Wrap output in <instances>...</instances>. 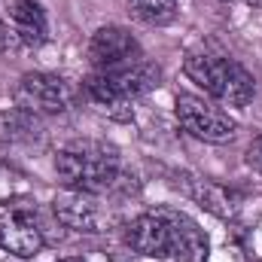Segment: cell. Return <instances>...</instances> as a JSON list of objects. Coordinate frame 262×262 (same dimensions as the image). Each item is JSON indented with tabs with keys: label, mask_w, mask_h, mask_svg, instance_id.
<instances>
[{
	"label": "cell",
	"mask_w": 262,
	"mask_h": 262,
	"mask_svg": "<svg viewBox=\"0 0 262 262\" xmlns=\"http://www.w3.org/2000/svg\"><path fill=\"white\" fill-rule=\"evenodd\" d=\"M177 119L192 137L204 143H229L238 134V122L229 113L198 95H177Z\"/></svg>",
	"instance_id": "cell-5"
},
{
	"label": "cell",
	"mask_w": 262,
	"mask_h": 262,
	"mask_svg": "<svg viewBox=\"0 0 262 262\" xmlns=\"http://www.w3.org/2000/svg\"><path fill=\"white\" fill-rule=\"evenodd\" d=\"M165 223H168V259L171 262H207L210 244L204 229L183 210L174 207H159Z\"/></svg>",
	"instance_id": "cell-6"
},
{
	"label": "cell",
	"mask_w": 262,
	"mask_h": 262,
	"mask_svg": "<svg viewBox=\"0 0 262 262\" xmlns=\"http://www.w3.org/2000/svg\"><path fill=\"white\" fill-rule=\"evenodd\" d=\"M247 3H253V6H262V0H247Z\"/></svg>",
	"instance_id": "cell-16"
},
{
	"label": "cell",
	"mask_w": 262,
	"mask_h": 262,
	"mask_svg": "<svg viewBox=\"0 0 262 262\" xmlns=\"http://www.w3.org/2000/svg\"><path fill=\"white\" fill-rule=\"evenodd\" d=\"M61 262H82V259H61Z\"/></svg>",
	"instance_id": "cell-17"
},
{
	"label": "cell",
	"mask_w": 262,
	"mask_h": 262,
	"mask_svg": "<svg viewBox=\"0 0 262 262\" xmlns=\"http://www.w3.org/2000/svg\"><path fill=\"white\" fill-rule=\"evenodd\" d=\"M159 67L149 61H134V64H122V67H110V70H95L85 82L89 95L107 107V110H119L128 107L137 98H143L146 92H152L159 85Z\"/></svg>",
	"instance_id": "cell-3"
},
{
	"label": "cell",
	"mask_w": 262,
	"mask_h": 262,
	"mask_svg": "<svg viewBox=\"0 0 262 262\" xmlns=\"http://www.w3.org/2000/svg\"><path fill=\"white\" fill-rule=\"evenodd\" d=\"M76 101V89L55 73H25L15 85V104L28 113H67Z\"/></svg>",
	"instance_id": "cell-4"
},
{
	"label": "cell",
	"mask_w": 262,
	"mask_h": 262,
	"mask_svg": "<svg viewBox=\"0 0 262 262\" xmlns=\"http://www.w3.org/2000/svg\"><path fill=\"white\" fill-rule=\"evenodd\" d=\"M55 216L73 232H85V235L104 232V207L92 192L67 189L64 195L55 198Z\"/></svg>",
	"instance_id": "cell-8"
},
{
	"label": "cell",
	"mask_w": 262,
	"mask_h": 262,
	"mask_svg": "<svg viewBox=\"0 0 262 262\" xmlns=\"http://www.w3.org/2000/svg\"><path fill=\"white\" fill-rule=\"evenodd\" d=\"M186 76L201 85L210 98H216L220 104L229 107H247L256 95L253 76L247 73V67L238 64L235 58L226 55H210V52H192L186 58Z\"/></svg>",
	"instance_id": "cell-2"
},
{
	"label": "cell",
	"mask_w": 262,
	"mask_h": 262,
	"mask_svg": "<svg viewBox=\"0 0 262 262\" xmlns=\"http://www.w3.org/2000/svg\"><path fill=\"white\" fill-rule=\"evenodd\" d=\"M55 171L67 189L101 195L119 177V152L101 140H73L55 156Z\"/></svg>",
	"instance_id": "cell-1"
},
{
	"label": "cell",
	"mask_w": 262,
	"mask_h": 262,
	"mask_svg": "<svg viewBox=\"0 0 262 262\" xmlns=\"http://www.w3.org/2000/svg\"><path fill=\"white\" fill-rule=\"evenodd\" d=\"M89 61L95 64V70L134 64V61H140V43L134 40L131 31L119 28V25L98 28L89 40Z\"/></svg>",
	"instance_id": "cell-7"
},
{
	"label": "cell",
	"mask_w": 262,
	"mask_h": 262,
	"mask_svg": "<svg viewBox=\"0 0 262 262\" xmlns=\"http://www.w3.org/2000/svg\"><path fill=\"white\" fill-rule=\"evenodd\" d=\"M247 162H250V168L262 174V134L259 137H253V143H250V149H247Z\"/></svg>",
	"instance_id": "cell-14"
},
{
	"label": "cell",
	"mask_w": 262,
	"mask_h": 262,
	"mask_svg": "<svg viewBox=\"0 0 262 262\" xmlns=\"http://www.w3.org/2000/svg\"><path fill=\"white\" fill-rule=\"evenodd\" d=\"M131 6L146 25H168L177 15V0H131Z\"/></svg>",
	"instance_id": "cell-13"
},
{
	"label": "cell",
	"mask_w": 262,
	"mask_h": 262,
	"mask_svg": "<svg viewBox=\"0 0 262 262\" xmlns=\"http://www.w3.org/2000/svg\"><path fill=\"white\" fill-rule=\"evenodd\" d=\"M0 247L12 256L31 259L43 247V232L28 210H6L0 216Z\"/></svg>",
	"instance_id": "cell-9"
},
{
	"label": "cell",
	"mask_w": 262,
	"mask_h": 262,
	"mask_svg": "<svg viewBox=\"0 0 262 262\" xmlns=\"http://www.w3.org/2000/svg\"><path fill=\"white\" fill-rule=\"evenodd\" d=\"M192 195L201 201V207H207L216 216H232L238 210V195L229 192L220 183H210V180H198L195 186H192Z\"/></svg>",
	"instance_id": "cell-12"
},
{
	"label": "cell",
	"mask_w": 262,
	"mask_h": 262,
	"mask_svg": "<svg viewBox=\"0 0 262 262\" xmlns=\"http://www.w3.org/2000/svg\"><path fill=\"white\" fill-rule=\"evenodd\" d=\"M168 223L162 216V210H149L140 213L137 220H131L128 226V247L140 256H159L168 259Z\"/></svg>",
	"instance_id": "cell-11"
},
{
	"label": "cell",
	"mask_w": 262,
	"mask_h": 262,
	"mask_svg": "<svg viewBox=\"0 0 262 262\" xmlns=\"http://www.w3.org/2000/svg\"><path fill=\"white\" fill-rule=\"evenodd\" d=\"M9 28L15 31L18 46H43L49 37V21H46V9L40 6V0H9Z\"/></svg>",
	"instance_id": "cell-10"
},
{
	"label": "cell",
	"mask_w": 262,
	"mask_h": 262,
	"mask_svg": "<svg viewBox=\"0 0 262 262\" xmlns=\"http://www.w3.org/2000/svg\"><path fill=\"white\" fill-rule=\"evenodd\" d=\"M15 46H18L15 31H12L9 25H3V21H0V52H12Z\"/></svg>",
	"instance_id": "cell-15"
}]
</instances>
